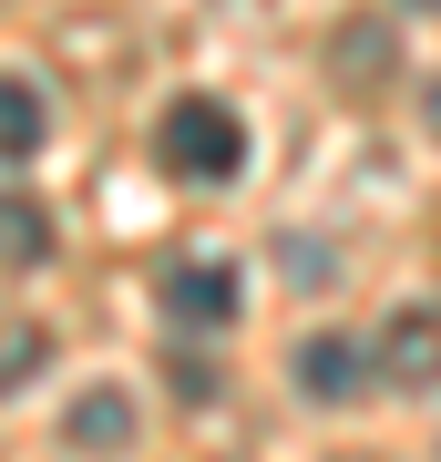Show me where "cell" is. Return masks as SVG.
Listing matches in <instances>:
<instances>
[{
  "label": "cell",
  "instance_id": "obj_1",
  "mask_svg": "<svg viewBox=\"0 0 441 462\" xmlns=\"http://www.w3.org/2000/svg\"><path fill=\"white\" fill-rule=\"evenodd\" d=\"M154 154H164V165H175L185 185H226V175L246 165V124H236V114H226L216 93H185L175 114H164Z\"/></svg>",
  "mask_w": 441,
  "mask_h": 462
},
{
  "label": "cell",
  "instance_id": "obj_2",
  "mask_svg": "<svg viewBox=\"0 0 441 462\" xmlns=\"http://www.w3.org/2000/svg\"><path fill=\"white\" fill-rule=\"evenodd\" d=\"M236 267H216V257H185V267H164V319H185V329H226L236 319Z\"/></svg>",
  "mask_w": 441,
  "mask_h": 462
},
{
  "label": "cell",
  "instance_id": "obj_3",
  "mask_svg": "<svg viewBox=\"0 0 441 462\" xmlns=\"http://www.w3.org/2000/svg\"><path fill=\"white\" fill-rule=\"evenodd\" d=\"M298 391H308V401H360V391H370V349L339 339V329L298 339Z\"/></svg>",
  "mask_w": 441,
  "mask_h": 462
},
{
  "label": "cell",
  "instance_id": "obj_4",
  "mask_svg": "<svg viewBox=\"0 0 441 462\" xmlns=\"http://www.w3.org/2000/svg\"><path fill=\"white\" fill-rule=\"evenodd\" d=\"M380 370L390 380H441V298H410L380 339Z\"/></svg>",
  "mask_w": 441,
  "mask_h": 462
},
{
  "label": "cell",
  "instance_id": "obj_5",
  "mask_svg": "<svg viewBox=\"0 0 441 462\" xmlns=\"http://www.w3.org/2000/svg\"><path fill=\"white\" fill-rule=\"evenodd\" d=\"M62 442H72V452H124V442H133V401L114 391V380H103V391H82L72 421H62Z\"/></svg>",
  "mask_w": 441,
  "mask_h": 462
},
{
  "label": "cell",
  "instance_id": "obj_6",
  "mask_svg": "<svg viewBox=\"0 0 441 462\" xmlns=\"http://www.w3.org/2000/svg\"><path fill=\"white\" fill-rule=\"evenodd\" d=\"M41 134H51V114H41V93L0 72V165H21V154H41Z\"/></svg>",
  "mask_w": 441,
  "mask_h": 462
},
{
  "label": "cell",
  "instance_id": "obj_7",
  "mask_svg": "<svg viewBox=\"0 0 441 462\" xmlns=\"http://www.w3.org/2000/svg\"><path fill=\"white\" fill-rule=\"evenodd\" d=\"M41 257H51V216L32 196H0V267L21 278V267H41Z\"/></svg>",
  "mask_w": 441,
  "mask_h": 462
},
{
  "label": "cell",
  "instance_id": "obj_8",
  "mask_svg": "<svg viewBox=\"0 0 441 462\" xmlns=\"http://www.w3.org/2000/svg\"><path fill=\"white\" fill-rule=\"evenodd\" d=\"M41 349H51L41 329H0V391H21V380L41 370Z\"/></svg>",
  "mask_w": 441,
  "mask_h": 462
}]
</instances>
